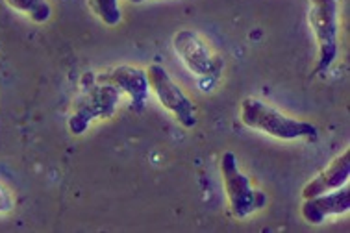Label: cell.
I'll list each match as a JSON object with an SVG mask.
<instances>
[{
    "instance_id": "cell-1",
    "label": "cell",
    "mask_w": 350,
    "mask_h": 233,
    "mask_svg": "<svg viewBox=\"0 0 350 233\" xmlns=\"http://www.w3.org/2000/svg\"><path fill=\"white\" fill-rule=\"evenodd\" d=\"M239 119L247 128L258 130L282 141H295V139H306V141H317L319 130L312 122L287 117L273 106L258 98H245L241 102Z\"/></svg>"
},
{
    "instance_id": "cell-2",
    "label": "cell",
    "mask_w": 350,
    "mask_h": 233,
    "mask_svg": "<svg viewBox=\"0 0 350 233\" xmlns=\"http://www.w3.org/2000/svg\"><path fill=\"white\" fill-rule=\"evenodd\" d=\"M121 100V91L109 83L96 82L95 74L88 72L82 78V93L78 95L69 117V132L82 135L96 119H109Z\"/></svg>"
},
{
    "instance_id": "cell-3",
    "label": "cell",
    "mask_w": 350,
    "mask_h": 233,
    "mask_svg": "<svg viewBox=\"0 0 350 233\" xmlns=\"http://www.w3.org/2000/svg\"><path fill=\"white\" fill-rule=\"evenodd\" d=\"M221 174L230 209L236 219H247L267 204V195L252 187V183L241 170L234 152H224L221 158Z\"/></svg>"
},
{
    "instance_id": "cell-4",
    "label": "cell",
    "mask_w": 350,
    "mask_h": 233,
    "mask_svg": "<svg viewBox=\"0 0 350 233\" xmlns=\"http://www.w3.org/2000/svg\"><path fill=\"white\" fill-rule=\"evenodd\" d=\"M308 17L319 46L315 74H323L338 57V0H310Z\"/></svg>"
},
{
    "instance_id": "cell-5",
    "label": "cell",
    "mask_w": 350,
    "mask_h": 233,
    "mask_svg": "<svg viewBox=\"0 0 350 233\" xmlns=\"http://www.w3.org/2000/svg\"><path fill=\"white\" fill-rule=\"evenodd\" d=\"M145 72H147L148 85L152 89L159 104L165 107L169 113H172V117L178 120L184 128L191 130V128L197 126V107H195L193 100H189V96L178 87V83L172 80L165 67L152 64L148 65Z\"/></svg>"
},
{
    "instance_id": "cell-6",
    "label": "cell",
    "mask_w": 350,
    "mask_h": 233,
    "mask_svg": "<svg viewBox=\"0 0 350 233\" xmlns=\"http://www.w3.org/2000/svg\"><path fill=\"white\" fill-rule=\"evenodd\" d=\"M172 49L185 67L200 78H217L223 70V59L211 54L208 44L193 30H180L174 33Z\"/></svg>"
},
{
    "instance_id": "cell-7",
    "label": "cell",
    "mask_w": 350,
    "mask_h": 233,
    "mask_svg": "<svg viewBox=\"0 0 350 233\" xmlns=\"http://www.w3.org/2000/svg\"><path fill=\"white\" fill-rule=\"evenodd\" d=\"M95 80L117 87L121 93L130 96L135 111H143L148 98V89H150L147 72L143 69L134 65H119V67L95 74Z\"/></svg>"
},
{
    "instance_id": "cell-8",
    "label": "cell",
    "mask_w": 350,
    "mask_h": 233,
    "mask_svg": "<svg viewBox=\"0 0 350 233\" xmlns=\"http://www.w3.org/2000/svg\"><path fill=\"white\" fill-rule=\"evenodd\" d=\"M350 211V189L347 185L328 191L325 195L304 198L300 206V215L308 224L319 226L334 215H345Z\"/></svg>"
},
{
    "instance_id": "cell-9",
    "label": "cell",
    "mask_w": 350,
    "mask_h": 233,
    "mask_svg": "<svg viewBox=\"0 0 350 233\" xmlns=\"http://www.w3.org/2000/svg\"><path fill=\"white\" fill-rule=\"evenodd\" d=\"M350 178V150L339 154L338 158L332 159V163L323 172L312 178L310 182L302 187V198H312V196L325 195L328 191L339 189L347 185Z\"/></svg>"
},
{
    "instance_id": "cell-10",
    "label": "cell",
    "mask_w": 350,
    "mask_h": 233,
    "mask_svg": "<svg viewBox=\"0 0 350 233\" xmlns=\"http://www.w3.org/2000/svg\"><path fill=\"white\" fill-rule=\"evenodd\" d=\"M6 4L15 12L25 13L36 25H43L51 19L52 8L49 0H6Z\"/></svg>"
},
{
    "instance_id": "cell-11",
    "label": "cell",
    "mask_w": 350,
    "mask_h": 233,
    "mask_svg": "<svg viewBox=\"0 0 350 233\" xmlns=\"http://www.w3.org/2000/svg\"><path fill=\"white\" fill-rule=\"evenodd\" d=\"M90 8L106 26H117L122 19L119 0H90Z\"/></svg>"
},
{
    "instance_id": "cell-12",
    "label": "cell",
    "mask_w": 350,
    "mask_h": 233,
    "mask_svg": "<svg viewBox=\"0 0 350 233\" xmlns=\"http://www.w3.org/2000/svg\"><path fill=\"white\" fill-rule=\"evenodd\" d=\"M13 208V198L2 185H0V213H8Z\"/></svg>"
},
{
    "instance_id": "cell-13",
    "label": "cell",
    "mask_w": 350,
    "mask_h": 233,
    "mask_svg": "<svg viewBox=\"0 0 350 233\" xmlns=\"http://www.w3.org/2000/svg\"><path fill=\"white\" fill-rule=\"evenodd\" d=\"M132 4H141V2H145V0H130Z\"/></svg>"
}]
</instances>
